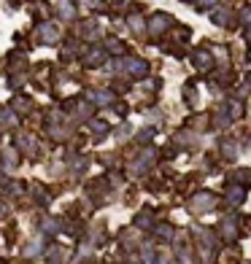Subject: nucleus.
Returning a JSON list of instances; mask_svg holds the SVG:
<instances>
[{
	"mask_svg": "<svg viewBox=\"0 0 251 264\" xmlns=\"http://www.w3.org/2000/svg\"><path fill=\"white\" fill-rule=\"evenodd\" d=\"M159 264H170V262H168V259H162V262H159Z\"/></svg>",
	"mask_w": 251,
	"mask_h": 264,
	"instance_id": "f257e3e1",
	"label": "nucleus"
}]
</instances>
